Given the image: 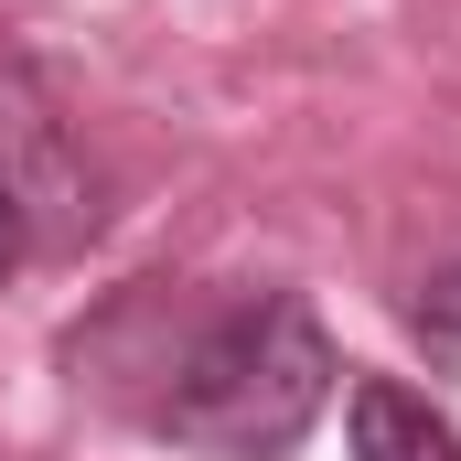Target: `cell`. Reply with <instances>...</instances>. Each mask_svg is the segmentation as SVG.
Returning <instances> with one entry per match:
<instances>
[{
    "instance_id": "cell-4",
    "label": "cell",
    "mask_w": 461,
    "mask_h": 461,
    "mask_svg": "<svg viewBox=\"0 0 461 461\" xmlns=\"http://www.w3.org/2000/svg\"><path fill=\"white\" fill-rule=\"evenodd\" d=\"M408 322H419V344H429V354H461V258L408 301Z\"/></svg>"
},
{
    "instance_id": "cell-2",
    "label": "cell",
    "mask_w": 461,
    "mask_h": 461,
    "mask_svg": "<svg viewBox=\"0 0 461 461\" xmlns=\"http://www.w3.org/2000/svg\"><path fill=\"white\" fill-rule=\"evenodd\" d=\"M0 118H11L0 183H11V204L32 215V236H86V226H97V183H86V161H76L65 118L32 97V76H22V65H0Z\"/></svg>"
},
{
    "instance_id": "cell-1",
    "label": "cell",
    "mask_w": 461,
    "mask_h": 461,
    "mask_svg": "<svg viewBox=\"0 0 461 461\" xmlns=\"http://www.w3.org/2000/svg\"><path fill=\"white\" fill-rule=\"evenodd\" d=\"M333 408V333L301 290H247L226 312H204L161 386H150V429L183 451H226V461H268L290 451L312 419Z\"/></svg>"
},
{
    "instance_id": "cell-5",
    "label": "cell",
    "mask_w": 461,
    "mask_h": 461,
    "mask_svg": "<svg viewBox=\"0 0 461 461\" xmlns=\"http://www.w3.org/2000/svg\"><path fill=\"white\" fill-rule=\"evenodd\" d=\"M22 258H32V215H22V204H11V183H0V279H11Z\"/></svg>"
},
{
    "instance_id": "cell-3",
    "label": "cell",
    "mask_w": 461,
    "mask_h": 461,
    "mask_svg": "<svg viewBox=\"0 0 461 461\" xmlns=\"http://www.w3.org/2000/svg\"><path fill=\"white\" fill-rule=\"evenodd\" d=\"M344 440H354V461H461V429L408 386V375H354Z\"/></svg>"
}]
</instances>
